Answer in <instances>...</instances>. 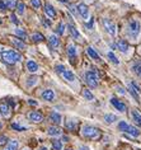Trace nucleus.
I'll use <instances>...</instances> for the list:
<instances>
[{
  "instance_id": "nucleus-5",
  "label": "nucleus",
  "mask_w": 141,
  "mask_h": 150,
  "mask_svg": "<svg viewBox=\"0 0 141 150\" xmlns=\"http://www.w3.org/2000/svg\"><path fill=\"white\" fill-rule=\"evenodd\" d=\"M85 81L90 88H95L98 85V76L93 71H87L85 73Z\"/></svg>"
},
{
  "instance_id": "nucleus-14",
  "label": "nucleus",
  "mask_w": 141,
  "mask_h": 150,
  "mask_svg": "<svg viewBox=\"0 0 141 150\" xmlns=\"http://www.w3.org/2000/svg\"><path fill=\"white\" fill-rule=\"evenodd\" d=\"M61 76L64 78L65 80H68V81H74L75 80V75H74V73H71V71H69V70H65L64 73L61 74Z\"/></svg>"
},
{
  "instance_id": "nucleus-31",
  "label": "nucleus",
  "mask_w": 141,
  "mask_h": 150,
  "mask_svg": "<svg viewBox=\"0 0 141 150\" xmlns=\"http://www.w3.org/2000/svg\"><path fill=\"white\" fill-rule=\"evenodd\" d=\"M76 127V122L74 121V120H68V122H66V129L68 130H74Z\"/></svg>"
},
{
  "instance_id": "nucleus-15",
  "label": "nucleus",
  "mask_w": 141,
  "mask_h": 150,
  "mask_svg": "<svg viewBox=\"0 0 141 150\" xmlns=\"http://www.w3.org/2000/svg\"><path fill=\"white\" fill-rule=\"evenodd\" d=\"M0 113H1L4 117H9L10 115V110H9V106L5 103H1L0 104Z\"/></svg>"
},
{
  "instance_id": "nucleus-49",
  "label": "nucleus",
  "mask_w": 141,
  "mask_h": 150,
  "mask_svg": "<svg viewBox=\"0 0 141 150\" xmlns=\"http://www.w3.org/2000/svg\"><path fill=\"white\" fill-rule=\"evenodd\" d=\"M59 1H61V3H69V0H59Z\"/></svg>"
},
{
  "instance_id": "nucleus-32",
  "label": "nucleus",
  "mask_w": 141,
  "mask_h": 150,
  "mask_svg": "<svg viewBox=\"0 0 141 150\" xmlns=\"http://www.w3.org/2000/svg\"><path fill=\"white\" fill-rule=\"evenodd\" d=\"M64 32H65V24L61 22V23H59L57 28H56V33L61 36V35H64Z\"/></svg>"
},
{
  "instance_id": "nucleus-8",
  "label": "nucleus",
  "mask_w": 141,
  "mask_h": 150,
  "mask_svg": "<svg viewBox=\"0 0 141 150\" xmlns=\"http://www.w3.org/2000/svg\"><path fill=\"white\" fill-rule=\"evenodd\" d=\"M78 13L80 14L81 17L84 18V19H88L89 18V9H88V6L84 4V3H81V4L78 5Z\"/></svg>"
},
{
  "instance_id": "nucleus-46",
  "label": "nucleus",
  "mask_w": 141,
  "mask_h": 150,
  "mask_svg": "<svg viewBox=\"0 0 141 150\" xmlns=\"http://www.w3.org/2000/svg\"><path fill=\"white\" fill-rule=\"evenodd\" d=\"M9 104H10V106H12V107H14V104H16V102H14V100H12V99H10V100H9Z\"/></svg>"
},
{
  "instance_id": "nucleus-12",
  "label": "nucleus",
  "mask_w": 141,
  "mask_h": 150,
  "mask_svg": "<svg viewBox=\"0 0 141 150\" xmlns=\"http://www.w3.org/2000/svg\"><path fill=\"white\" fill-rule=\"evenodd\" d=\"M131 116H132L133 122H135L137 126H141V115L139 113V112H137L136 110H132L131 111Z\"/></svg>"
},
{
  "instance_id": "nucleus-47",
  "label": "nucleus",
  "mask_w": 141,
  "mask_h": 150,
  "mask_svg": "<svg viewBox=\"0 0 141 150\" xmlns=\"http://www.w3.org/2000/svg\"><path fill=\"white\" fill-rule=\"evenodd\" d=\"M118 92H120L121 94H123V93H125V91H123V89H122V88H118Z\"/></svg>"
},
{
  "instance_id": "nucleus-6",
  "label": "nucleus",
  "mask_w": 141,
  "mask_h": 150,
  "mask_svg": "<svg viewBox=\"0 0 141 150\" xmlns=\"http://www.w3.org/2000/svg\"><path fill=\"white\" fill-rule=\"evenodd\" d=\"M102 23H103V25H104V29L109 33L111 36H114V35H116V25H114V23H113L112 21L107 19V18H103Z\"/></svg>"
},
{
  "instance_id": "nucleus-37",
  "label": "nucleus",
  "mask_w": 141,
  "mask_h": 150,
  "mask_svg": "<svg viewBox=\"0 0 141 150\" xmlns=\"http://www.w3.org/2000/svg\"><path fill=\"white\" fill-rule=\"evenodd\" d=\"M108 57L111 59V61H112V62H114V64H116V65H117L118 62H120V61H118V59H117V56L114 55L113 52H108Z\"/></svg>"
},
{
  "instance_id": "nucleus-1",
  "label": "nucleus",
  "mask_w": 141,
  "mask_h": 150,
  "mask_svg": "<svg viewBox=\"0 0 141 150\" xmlns=\"http://www.w3.org/2000/svg\"><path fill=\"white\" fill-rule=\"evenodd\" d=\"M0 57L4 62L9 64V65H14L22 60V55L13 50H1L0 51Z\"/></svg>"
},
{
  "instance_id": "nucleus-33",
  "label": "nucleus",
  "mask_w": 141,
  "mask_h": 150,
  "mask_svg": "<svg viewBox=\"0 0 141 150\" xmlns=\"http://www.w3.org/2000/svg\"><path fill=\"white\" fill-rule=\"evenodd\" d=\"M5 3H6V8H10V9L16 8V6L18 5L17 0H5Z\"/></svg>"
},
{
  "instance_id": "nucleus-13",
  "label": "nucleus",
  "mask_w": 141,
  "mask_h": 150,
  "mask_svg": "<svg viewBox=\"0 0 141 150\" xmlns=\"http://www.w3.org/2000/svg\"><path fill=\"white\" fill-rule=\"evenodd\" d=\"M18 146H19V142L17 140H10L8 144H6L4 150H18Z\"/></svg>"
},
{
  "instance_id": "nucleus-34",
  "label": "nucleus",
  "mask_w": 141,
  "mask_h": 150,
  "mask_svg": "<svg viewBox=\"0 0 141 150\" xmlns=\"http://www.w3.org/2000/svg\"><path fill=\"white\" fill-rule=\"evenodd\" d=\"M52 148L54 150H61L62 149V144L60 140H54L52 141Z\"/></svg>"
},
{
  "instance_id": "nucleus-11",
  "label": "nucleus",
  "mask_w": 141,
  "mask_h": 150,
  "mask_svg": "<svg viewBox=\"0 0 141 150\" xmlns=\"http://www.w3.org/2000/svg\"><path fill=\"white\" fill-rule=\"evenodd\" d=\"M128 47H130L128 43L126 42L125 40H120V41L117 42V48H118V50H120L121 52H123V54L128 51Z\"/></svg>"
},
{
  "instance_id": "nucleus-38",
  "label": "nucleus",
  "mask_w": 141,
  "mask_h": 150,
  "mask_svg": "<svg viewBox=\"0 0 141 150\" xmlns=\"http://www.w3.org/2000/svg\"><path fill=\"white\" fill-rule=\"evenodd\" d=\"M24 8H25V6H24L23 3H22V1L18 3V5H17V10H18V13H19V14H23V13H24Z\"/></svg>"
},
{
  "instance_id": "nucleus-23",
  "label": "nucleus",
  "mask_w": 141,
  "mask_h": 150,
  "mask_svg": "<svg viewBox=\"0 0 141 150\" xmlns=\"http://www.w3.org/2000/svg\"><path fill=\"white\" fill-rule=\"evenodd\" d=\"M50 120L55 123H60L61 122V115H59L57 112H52V113L50 115Z\"/></svg>"
},
{
  "instance_id": "nucleus-35",
  "label": "nucleus",
  "mask_w": 141,
  "mask_h": 150,
  "mask_svg": "<svg viewBox=\"0 0 141 150\" xmlns=\"http://www.w3.org/2000/svg\"><path fill=\"white\" fill-rule=\"evenodd\" d=\"M12 129H13V130H17V131H25V130H27V127L18 125L17 122H13V123H12Z\"/></svg>"
},
{
  "instance_id": "nucleus-51",
  "label": "nucleus",
  "mask_w": 141,
  "mask_h": 150,
  "mask_svg": "<svg viewBox=\"0 0 141 150\" xmlns=\"http://www.w3.org/2000/svg\"><path fill=\"white\" fill-rule=\"evenodd\" d=\"M68 150H71V149H68Z\"/></svg>"
},
{
  "instance_id": "nucleus-3",
  "label": "nucleus",
  "mask_w": 141,
  "mask_h": 150,
  "mask_svg": "<svg viewBox=\"0 0 141 150\" xmlns=\"http://www.w3.org/2000/svg\"><path fill=\"white\" fill-rule=\"evenodd\" d=\"M81 136L85 139H89V140H95V139L101 137V131L97 127L87 125V126H83V129H81Z\"/></svg>"
},
{
  "instance_id": "nucleus-40",
  "label": "nucleus",
  "mask_w": 141,
  "mask_h": 150,
  "mask_svg": "<svg viewBox=\"0 0 141 150\" xmlns=\"http://www.w3.org/2000/svg\"><path fill=\"white\" fill-rule=\"evenodd\" d=\"M8 137L6 136H4V135H1L0 136V145H4V144H8Z\"/></svg>"
},
{
  "instance_id": "nucleus-20",
  "label": "nucleus",
  "mask_w": 141,
  "mask_h": 150,
  "mask_svg": "<svg viewBox=\"0 0 141 150\" xmlns=\"http://www.w3.org/2000/svg\"><path fill=\"white\" fill-rule=\"evenodd\" d=\"M47 134L51 135V136H57V135H60L61 134V130L59 129V127H49L47 129Z\"/></svg>"
},
{
  "instance_id": "nucleus-48",
  "label": "nucleus",
  "mask_w": 141,
  "mask_h": 150,
  "mask_svg": "<svg viewBox=\"0 0 141 150\" xmlns=\"http://www.w3.org/2000/svg\"><path fill=\"white\" fill-rule=\"evenodd\" d=\"M81 150H89V149L87 148V146H81Z\"/></svg>"
},
{
  "instance_id": "nucleus-10",
  "label": "nucleus",
  "mask_w": 141,
  "mask_h": 150,
  "mask_svg": "<svg viewBox=\"0 0 141 150\" xmlns=\"http://www.w3.org/2000/svg\"><path fill=\"white\" fill-rule=\"evenodd\" d=\"M41 97H42L44 100H54L55 99V93L51 91V89H46V91L42 92Z\"/></svg>"
},
{
  "instance_id": "nucleus-28",
  "label": "nucleus",
  "mask_w": 141,
  "mask_h": 150,
  "mask_svg": "<svg viewBox=\"0 0 141 150\" xmlns=\"http://www.w3.org/2000/svg\"><path fill=\"white\" fill-rule=\"evenodd\" d=\"M32 40H33V42H42L44 40V37H43V35L37 32V33H33L32 35Z\"/></svg>"
},
{
  "instance_id": "nucleus-7",
  "label": "nucleus",
  "mask_w": 141,
  "mask_h": 150,
  "mask_svg": "<svg viewBox=\"0 0 141 150\" xmlns=\"http://www.w3.org/2000/svg\"><path fill=\"white\" fill-rule=\"evenodd\" d=\"M28 118H29V121L38 123L43 120V116H42V113H39V112H37V111H32L28 113Z\"/></svg>"
},
{
  "instance_id": "nucleus-26",
  "label": "nucleus",
  "mask_w": 141,
  "mask_h": 150,
  "mask_svg": "<svg viewBox=\"0 0 141 150\" xmlns=\"http://www.w3.org/2000/svg\"><path fill=\"white\" fill-rule=\"evenodd\" d=\"M49 42H50V46L51 47H57L59 45H60V41H59V38L56 36H51L49 38Z\"/></svg>"
},
{
  "instance_id": "nucleus-36",
  "label": "nucleus",
  "mask_w": 141,
  "mask_h": 150,
  "mask_svg": "<svg viewBox=\"0 0 141 150\" xmlns=\"http://www.w3.org/2000/svg\"><path fill=\"white\" fill-rule=\"evenodd\" d=\"M37 80H38V78H37V76H31V78H28V81H27L28 87H32V85H35V84L37 83Z\"/></svg>"
},
{
  "instance_id": "nucleus-27",
  "label": "nucleus",
  "mask_w": 141,
  "mask_h": 150,
  "mask_svg": "<svg viewBox=\"0 0 141 150\" xmlns=\"http://www.w3.org/2000/svg\"><path fill=\"white\" fill-rule=\"evenodd\" d=\"M83 97H84V99H87V100H93L94 99V96L92 94L89 89H83Z\"/></svg>"
},
{
  "instance_id": "nucleus-4",
  "label": "nucleus",
  "mask_w": 141,
  "mask_h": 150,
  "mask_svg": "<svg viewBox=\"0 0 141 150\" xmlns=\"http://www.w3.org/2000/svg\"><path fill=\"white\" fill-rule=\"evenodd\" d=\"M118 129H120L121 131H123V132H126V134L131 135V136H139V135H140L139 130H137L136 127L130 126L128 123L125 122V121H121L120 123H118Z\"/></svg>"
},
{
  "instance_id": "nucleus-19",
  "label": "nucleus",
  "mask_w": 141,
  "mask_h": 150,
  "mask_svg": "<svg viewBox=\"0 0 141 150\" xmlns=\"http://www.w3.org/2000/svg\"><path fill=\"white\" fill-rule=\"evenodd\" d=\"M132 70H133V73H135L137 76L141 78V61H136L135 64H133V65H132Z\"/></svg>"
},
{
  "instance_id": "nucleus-24",
  "label": "nucleus",
  "mask_w": 141,
  "mask_h": 150,
  "mask_svg": "<svg viewBox=\"0 0 141 150\" xmlns=\"http://www.w3.org/2000/svg\"><path fill=\"white\" fill-rule=\"evenodd\" d=\"M69 29H70V33L74 36V38H75V40H80V35H79V32H78V29H76L75 25L70 24L69 25Z\"/></svg>"
},
{
  "instance_id": "nucleus-29",
  "label": "nucleus",
  "mask_w": 141,
  "mask_h": 150,
  "mask_svg": "<svg viewBox=\"0 0 141 150\" xmlns=\"http://www.w3.org/2000/svg\"><path fill=\"white\" fill-rule=\"evenodd\" d=\"M117 120V117L114 115H111V113H108V115H106L104 116V121L107 122V123H113L114 121Z\"/></svg>"
},
{
  "instance_id": "nucleus-45",
  "label": "nucleus",
  "mask_w": 141,
  "mask_h": 150,
  "mask_svg": "<svg viewBox=\"0 0 141 150\" xmlns=\"http://www.w3.org/2000/svg\"><path fill=\"white\" fill-rule=\"evenodd\" d=\"M28 103H29V104H32V106H37V102H36V100H29Z\"/></svg>"
},
{
  "instance_id": "nucleus-17",
  "label": "nucleus",
  "mask_w": 141,
  "mask_h": 150,
  "mask_svg": "<svg viewBox=\"0 0 141 150\" xmlns=\"http://www.w3.org/2000/svg\"><path fill=\"white\" fill-rule=\"evenodd\" d=\"M128 92L131 93V96H132L135 99H139V92H137V89L135 88L133 83H130V84H128Z\"/></svg>"
},
{
  "instance_id": "nucleus-42",
  "label": "nucleus",
  "mask_w": 141,
  "mask_h": 150,
  "mask_svg": "<svg viewBox=\"0 0 141 150\" xmlns=\"http://www.w3.org/2000/svg\"><path fill=\"white\" fill-rule=\"evenodd\" d=\"M0 9H1V10L6 9V3L4 1V0H0Z\"/></svg>"
},
{
  "instance_id": "nucleus-52",
  "label": "nucleus",
  "mask_w": 141,
  "mask_h": 150,
  "mask_svg": "<svg viewBox=\"0 0 141 150\" xmlns=\"http://www.w3.org/2000/svg\"><path fill=\"white\" fill-rule=\"evenodd\" d=\"M25 150H28V149H25Z\"/></svg>"
},
{
  "instance_id": "nucleus-21",
  "label": "nucleus",
  "mask_w": 141,
  "mask_h": 150,
  "mask_svg": "<svg viewBox=\"0 0 141 150\" xmlns=\"http://www.w3.org/2000/svg\"><path fill=\"white\" fill-rule=\"evenodd\" d=\"M12 42H13L14 46H17L19 50H25V48H27L25 43H23V41H19V40H17V38H12Z\"/></svg>"
},
{
  "instance_id": "nucleus-25",
  "label": "nucleus",
  "mask_w": 141,
  "mask_h": 150,
  "mask_svg": "<svg viewBox=\"0 0 141 150\" xmlns=\"http://www.w3.org/2000/svg\"><path fill=\"white\" fill-rule=\"evenodd\" d=\"M88 54H89V56H90L92 59H94V60H99L101 57H99V55H98V52L94 50L93 47H88Z\"/></svg>"
},
{
  "instance_id": "nucleus-2",
  "label": "nucleus",
  "mask_w": 141,
  "mask_h": 150,
  "mask_svg": "<svg viewBox=\"0 0 141 150\" xmlns=\"http://www.w3.org/2000/svg\"><path fill=\"white\" fill-rule=\"evenodd\" d=\"M140 32H141V24L137 19H131L127 24V35L128 37L136 40L137 37L140 36Z\"/></svg>"
},
{
  "instance_id": "nucleus-22",
  "label": "nucleus",
  "mask_w": 141,
  "mask_h": 150,
  "mask_svg": "<svg viewBox=\"0 0 141 150\" xmlns=\"http://www.w3.org/2000/svg\"><path fill=\"white\" fill-rule=\"evenodd\" d=\"M68 55L70 59H75L76 57V48L75 46H73V45H69L68 47Z\"/></svg>"
},
{
  "instance_id": "nucleus-50",
  "label": "nucleus",
  "mask_w": 141,
  "mask_h": 150,
  "mask_svg": "<svg viewBox=\"0 0 141 150\" xmlns=\"http://www.w3.org/2000/svg\"><path fill=\"white\" fill-rule=\"evenodd\" d=\"M39 150H49V149H47V148H44V146H43V148H41Z\"/></svg>"
},
{
  "instance_id": "nucleus-16",
  "label": "nucleus",
  "mask_w": 141,
  "mask_h": 150,
  "mask_svg": "<svg viewBox=\"0 0 141 150\" xmlns=\"http://www.w3.org/2000/svg\"><path fill=\"white\" fill-rule=\"evenodd\" d=\"M27 69L31 71V73H36L37 70H38V65H37L36 61H33V60H29L27 62Z\"/></svg>"
},
{
  "instance_id": "nucleus-9",
  "label": "nucleus",
  "mask_w": 141,
  "mask_h": 150,
  "mask_svg": "<svg viewBox=\"0 0 141 150\" xmlns=\"http://www.w3.org/2000/svg\"><path fill=\"white\" fill-rule=\"evenodd\" d=\"M111 104L116 108V110H118L120 112H125L126 111V106H125V103L123 102H121L120 99H117V98H112L111 99Z\"/></svg>"
},
{
  "instance_id": "nucleus-18",
  "label": "nucleus",
  "mask_w": 141,
  "mask_h": 150,
  "mask_svg": "<svg viewBox=\"0 0 141 150\" xmlns=\"http://www.w3.org/2000/svg\"><path fill=\"white\" fill-rule=\"evenodd\" d=\"M44 10H46V13L49 14L50 17H52V18L56 17V10L54 9V6H52V5L46 4V5H44Z\"/></svg>"
},
{
  "instance_id": "nucleus-43",
  "label": "nucleus",
  "mask_w": 141,
  "mask_h": 150,
  "mask_svg": "<svg viewBox=\"0 0 141 150\" xmlns=\"http://www.w3.org/2000/svg\"><path fill=\"white\" fill-rule=\"evenodd\" d=\"M10 21H12L14 24H18V23H19V22H18V19H17V17H16V16H12V17H10Z\"/></svg>"
},
{
  "instance_id": "nucleus-30",
  "label": "nucleus",
  "mask_w": 141,
  "mask_h": 150,
  "mask_svg": "<svg viewBox=\"0 0 141 150\" xmlns=\"http://www.w3.org/2000/svg\"><path fill=\"white\" fill-rule=\"evenodd\" d=\"M16 35L19 36L20 40H25V38H27V32L23 31V29H20V28H17L16 29Z\"/></svg>"
},
{
  "instance_id": "nucleus-41",
  "label": "nucleus",
  "mask_w": 141,
  "mask_h": 150,
  "mask_svg": "<svg viewBox=\"0 0 141 150\" xmlns=\"http://www.w3.org/2000/svg\"><path fill=\"white\" fill-rule=\"evenodd\" d=\"M56 71L57 73H60V74H62L65 71V66L64 65H56Z\"/></svg>"
},
{
  "instance_id": "nucleus-39",
  "label": "nucleus",
  "mask_w": 141,
  "mask_h": 150,
  "mask_svg": "<svg viewBox=\"0 0 141 150\" xmlns=\"http://www.w3.org/2000/svg\"><path fill=\"white\" fill-rule=\"evenodd\" d=\"M31 4L33 5V8L38 9L41 6V0H31Z\"/></svg>"
},
{
  "instance_id": "nucleus-44",
  "label": "nucleus",
  "mask_w": 141,
  "mask_h": 150,
  "mask_svg": "<svg viewBox=\"0 0 141 150\" xmlns=\"http://www.w3.org/2000/svg\"><path fill=\"white\" fill-rule=\"evenodd\" d=\"M93 22H94V19H92L89 23H87V27L89 28V29H92V27H93Z\"/></svg>"
}]
</instances>
